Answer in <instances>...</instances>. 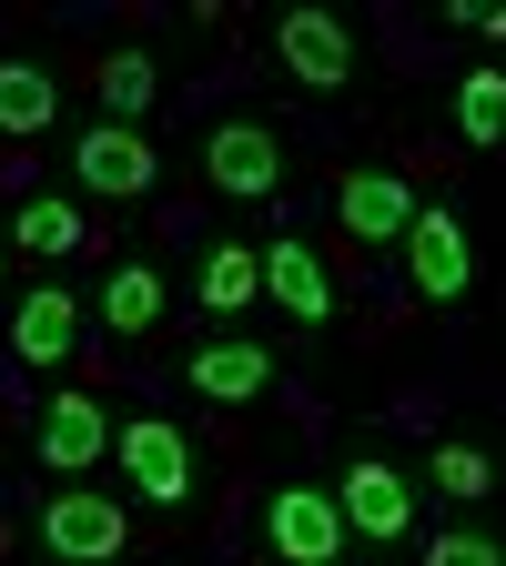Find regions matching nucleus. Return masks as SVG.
<instances>
[{"mask_svg":"<svg viewBox=\"0 0 506 566\" xmlns=\"http://www.w3.org/2000/svg\"><path fill=\"white\" fill-rule=\"evenodd\" d=\"M163 324V273L153 263H122L102 283V334H153Z\"/></svg>","mask_w":506,"mask_h":566,"instance_id":"a211bd4d","label":"nucleus"},{"mask_svg":"<svg viewBox=\"0 0 506 566\" xmlns=\"http://www.w3.org/2000/svg\"><path fill=\"white\" fill-rule=\"evenodd\" d=\"M61 122V82L41 61H0V142H31Z\"/></svg>","mask_w":506,"mask_h":566,"instance_id":"dca6fc26","label":"nucleus"},{"mask_svg":"<svg viewBox=\"0 0 506 566\" xmlns=\"http://www.w3.org/2000/svg\"><path fill=\"white\" fill-rule=\"evenodd\" d=\"M254 546H264V566H344L354 526H344V506H334V485L295 475V485H273V495H264Z\"/></svg>","mask_w":506,"mask_h":566,"instance_id":"7ed1b4c3","label":"nucleus"},{"mask_svg":"<svg viewBox=\"0 0 506 566\" xmlns=\"http://www.w3.org/2000/svg\"><path fill=\"white\" fill-rule=\"evenodd\" d=\"M273 61L295 71L304 92H334V102L365 92V31L344 11H324V0H295V11L273 21Z\"/></svg>","mask_w":506,"mask_h":566,"instance_id":"f03ea898","label":"nucleus"},{"mask_svg":"<svg viewBox=\"0 0 506 566\" xmlns=\"http://www.w3.org/2000/svg\"><path fill=\"white\" fill-rule=\"evenodd\" d=\"M183 385H193L203 405H254V395H273V354H264L254 334H213V344L183 354Z\"/></svg>","mask_w":506,"mask_h":566,"instance_id":"9b49d317","label":"nucleus"},{"mask_svg":"<svg viewBox=\"0 0 506 566\" xmlns=\"http://www.w3.org/2000/svg\"><path fill=\"white\" fill-rule=\"evenodd\" d=\"M0 273H11V223H0Z\"/></svg>","mask_w":506,"mask_h":566,"instance_id":"5701e85b","label":"nucleus"},{"mask_svg":"<svg viewBox=\"0 0 506 566\" xmlns=\"http://www.w3.org/2000/svg\"><path fill=\"white\" fill-rule=\"evenodd\" d=\"M264 294L295 314V324H334V273H324V253L304 243V233H283V243H264Z\"/></svg>","mask_w":506,"mask_h":566,"instance_id":"ddd939ff","label":"nucleus"},{"mask_svg":"<svg viewBox=\"0 0 506 566\" xmlns=\"http://www.w3.org/2000/svg\"><path fill=\"white\" fill-rule=\"evenodd\" d=\"M334 223H344L354 243H405V223H415V182L385 172V163L344 172V182H334Z\"/></svg>","mask_w":506,"mask_h":566,"instance_id":"f8f14e48","label":"nucleus"},{"mask_svg":"<svg viewBox=\"0 0 506 566\" xmlns=\"http://www.w3.org/2000/svg\"><path fill=\"white\" fill-rule=\"evenodd\" d=\"M254 294H264V253H254V243H203L193 304H203V314H244Z\"/></svg>","mask_w":506,"mask_h":566,"instance_id":"2eb2a0df","label":"nucleus"},{"mask_svg":"<svg viewBox=\"0 0 506 566\" xmlns=\"http://www.w3.org/2000/svg\"><path fill=\"white\" fill-rule=\"evenodd\" d=\"M405 294L415 304H466L476 294V253H466V223L446 202H415V223H405Z\"/></svg>","mask_w":506,"mask_h":566,"instance_id":"423d86ee","label":"nucleus"},{"mask_svg":"<svg viewBox=\"0 0 506 566\" xmlns=\"http://www.w3.org/2000/svg\"><path fill=\"white\" fill-rule=\"evenodd\" d=\"M283 172H295V142H283V122L264 112H224L203 132V182L224 192V202H273Z\"/></svg>","mask_w":506,"mask_h":566,"instance_id":"20e7f679","label":"nucleus"},{"mask_svg":"<svg viewBox=\"0 0 506 566\" xmlns=\"http://www.w3.org/2000/svg\"><path fill=\"white\" fill-rule=\"evenodd\" d=\"M425 475H436V495H456V506H486V495H496V455L486 446H436Z\"/></svg>","mask_w":506,"mask_h":566,"instance_id":"aec40b11","label":"nucleus"},{"mask_svg":"<svg viewBox=\"0 0 506 566\" xmlns=\"http://www.w3.org/2000/svg\"><path fill=\"white\" fill-rule=\"evenodd\" d=\"M82 324H92V304L71 294V283H31V294L11 304V365H31V375H51L71 344H82Z\"/></svg>","mask_w":506,"mask_h":566,"instance_id":"9d476101","label":"nucleus"},{"mask_svg":"<svg viewBox=\"0 0 506 566\" xmlns=\"http://www.w3.org/2000/svg\"><path fill=\"white\" fill-rule=\"evenodd\" d=\"M334 506H344V526L365 536V546H405V536H415V485H405L385 455H344Z\"/></svg>","mask_w":506,"mask_h":566,"instance_id":"0eeeda50","label":"nucleus"},{"mask_svg":"<svg viewBox=\"0 0 506 566\" xmlns=\"http://www.w3.org/2000/svg\"><path fill=\"white\" fill-rule=\"evenodd\" d=\"M425 566H506V536L496 526H436L425 536Z\"/></svg>","mask_w":506,"mask_h":566,"instance_id":"412c9836","label":"nucleus"},{"mask_svg":"<svg viewBox=\"0 0 506 566\" xmlns=\"http://www.w3.org/2000/svg\"><path fill=\"white\" fill-rule=\"evenodd\" d=\"M11 253H31V263L92 253V223H82V202H61V192H31V202H11Z\"/></svg>","mask_w":506,"mask_h":566,"instance_id":"4468645a","label":"nucleus"},{"mask_svg":"<svg viewBox=\"0 0 506 566\" xmlns=\"http://www.w3.org/2000/svg\"><path fill=\"white\" fill-rule=\"evenodd\" d=\"M41 556L51 566H122L132 556V516H122V495H92V485H71V495H41Z\"/></svg>","mask_w":506,"mask_h":566,"instance_id":"39448f33","label":"nucleus"},{"mask_svg":"<svg viewBox=\"0 0 506 566\" xmlns=\"http://www.w3.org/2000/svg\"><path fill=\"white\" fill-rule=\"evenodd\" d=\"M456 132L476 142V153H496V142H506V71H496V61H476L466 82H456Z\"/></svg>","mask_w":506,"mask_h":566,"instance_id":"6ab92c4d","label":"nucleus"},{"mask_svg":"<svg viewBox=\"0 0 506 566\" xmlns=\"http://www.w3.org/2000/svg\"><path fill=\"white\" fill-rule=\"evenodd\" d=\"M112 465H122V485L142 495V506H163V516H193L203 506V446L183 436L173 415H122V436H112Z\"/></svg>","mask_w":506,"mask_h":566,"instance_id":"f257e3e1","label":"nucleus"},{"mask_svg":"<svg viewBox=\"0 0 506 566\" xmlns=\"http://www.w3.org/2000/svg\"><path fill=\"white\" fill-rule=\"evenodd\" d=\"M92 92H102V122H132V112L163 102V61H153V51H112V61L92 71Z\"/></svg>","mask_w":506,"mask_h":566,"instance_id":"f3484780","label":"nucleus"},{"mask_svg":"<svg viewBox=\"0 0 506 566\" xmlns=\"http://www.w3.org/2000/svg\"><path fill=\"white\" fill-rule=\"evenodd\" d=\"M112 405L102 395H51L41 405V424H31V455H41V475H92L102 455H112Z\"/></svg>","mask_w":506,"mask_h":566,"instance_id":"6e6552de","label":"nucleus"},{"mask_svg":"<svg viewBox=\"0 0 506 566\" xmlns=\"http://www.w3.org/2000/svg\"><path fill=\"white\" fill-rule=\"evenodd\" d=\"M446 21L466 41H506V0H446Z\"/></svg>","mask_w":506,"mask_h":566,"instance_id":"4be33fe9","label":"nucleus"},{"mask_svg":"<svg viewBox=\"0 0 506 566\" xmlns=\"http://www.w3.org/2000/svg\"><path fill=\"white\" fill-rule=\"evenodd\" d=\"M71 172L92 182V202H142L163 172V153L142 142L132 122H82V142H71Z\"/></svg>","mask_w":506,"mask_h":566,"instance_id":"1a4fd4ad","label":"nucleus"}]
</instances>
